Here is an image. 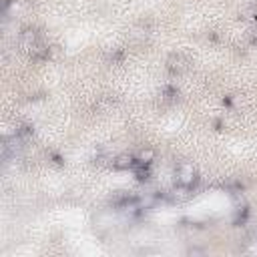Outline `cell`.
<instances>
[{
	"instance_id": "cell-1",
	"label": "cell",
	"mask_w": 257,
	"mask_h": 257,
	"mask_svg": "<svg viewBox=\"0 0 257 257\" xmlns=\"http://www.w3.org/2000/svg\"><path fill=\"white\" fill-rule=\"evenodd\" d=\"M20 44H22V48L28 50L30 56L36 58V60H42V58L48 56V44L44 42L42 34H40L36 28H30V26L24 28L22 34H20Z\"/></svg>"
},
{
	"instance_id": "cell-2",
	"label": "cell",
	"mask_w": 257,
	"mask_h": 257,
	"mask_svg": "<svg viewBox=\"0 0 257 257\" xmlns=\"http://www.w3.org/2000/svg\"><path fill=\"white\" fill-rule=\"evenodd\" d=\"M197 181H199V177H197V171H195L193 165L181 163L175 169V189L189 193V191H193V187L197 185Z\"/></svg>"
},
{
	"instance_id": "cell-3",
	"label": "cell",
	"mask_w": 257,
	"mask_h": 257,
	"mask_svg": "<svg viewBox=\"0 0 257 257\" xmlns=\"http://www.w3.org/2000/svg\"><path fill=\"white\" fill-rule=\"evenodd\" d=\"M189 64H191L189 58L185 54H181V52L171 54L169 60H167V68H169L171 74H183L185 70H189Z\"/></svg>"
},
{
	"instance_id": "cell-4",
	"label": "cell",
	"mask_w": 257,
	"mask_h": 257,
	"mask_svg": "<svg viewBox=\"0 0 257 257\" xmlns=\"http://www.w3.org/2000/svg\"><path fill=\"white\" fill-rule=\"evenodd\" d=\"M112 167L118 169V171H122V169H133V167H135V157H131V155H118V157L112 161Z\"/></svg>"
},
{
	"instance_id": "cell-5",
	"label": "cell",
	"mask_w": 257,
	"mask_h": 257,
	"mask_svg": "<svg viewBox=\"0 0 257 257\" xmlns=\"http://www.w3.org/2000/svg\"><path fill=\"white\" fill-rule=\"evenodd\" d=\"M161 98H163L165 102H175V100L179 98V90H177L175 86H167V88H163Z\"/></svg>"
},
{
	"instance_id": "cell-6",
	"label": "cell",
	"mask_w": 257,
	"mask_h": 257,
	"mask_svg": "<svg viewBox=\"0 0 257 257\" xmlns=\"http://www.w3.org/2000/svg\"><path fill=\"white\" fill-rule=\"evenodd\" d=\"M153 157H155V153H153L151 149H147V151H141V153H139V157H137V163H145V165H151Z\"/></svg>"
}]
</instances>
